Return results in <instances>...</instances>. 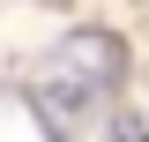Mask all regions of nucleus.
I'll list each match as a JSON object with an SVG mask.
<instances>
[{"label": "nucleus", "instance_id": "f257e3e1", "mask_svg": "<svg viewBox=\"0 0 149 142\" xmlns=\"http://www.w3.org/2000/svg\"><path fill=\"white\" fill-rule=\"evenodd\" d=\"M112 82H119V37H112V30H67L52 53H45L30 97H37V112H45L52 135H74L82 112H90Z\"/></svg>", "mask_w": 149, "mask_h": 142}, {"label": "nucleus", "instance_id": "f03ea898", "mask_svg": "<svg viewBox=\"0 0 149 142\" xmlns=\"http://www.w3.org/2000/svg\"><path fill=\"white\" fill-rule=\"evenodd\" d=\"M112 142H149V135H142V120H134V112H119V120H112Z\"/></svg>", "mask_w": 149, "mask_h": 142}]
</instances>
